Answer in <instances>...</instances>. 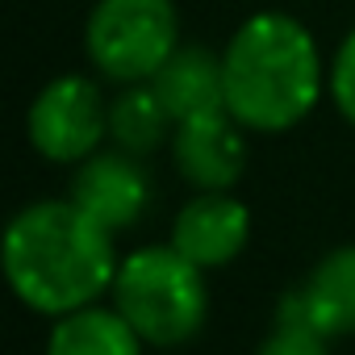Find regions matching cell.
<instances>
[{
	"instance_id": "1",
	"label": "cell",
	"mask_w": 355,
	"mask_h": 355,
	"mask_svg": "<svg viewBox=\"0 0 355 355\" xmlns=\"http://www.w3.org/2000/svg\"><path fill=\"white\" fill-rule=\"evenodd\" d=\"M113 230L67 201H34L5 230V276L34 313L63 318L96 305L117 276Z\"/></svg>"
},
{
	"instance_id": "2",
	"label": "cell",
	"mask_w": 355,
	"mask_h": 355,
	"mask_svg": "<svg viewBox=\"0 0 355 355\" xmlns=\"http://www.w3.org/2000/svg\"><path fill=\"white\" fill-rule=\"evenodd\" d=\"M226 113L255 134H284L301 125L330 80L318 38L280 9L251 13L222 51Z\"/></svg>"
},
{
	"instance_id": "3",
	"label": "cell",
	"mask_w": 355,
	"mask_h": 355,
	"mask_svg": "<svg viewBox=\"0 0 355 355\" xmlns=\"http://www.w3.org/2000/svg\"><path fill=\"white\" fill-rule=\"evenodd\" d=\"M109 293H113V309L150 347H180L197 338L209 318L205 268L184 259L171 243L138 247L134 255H125L117 263Z\"/></svg>"
},
{
	"instance_id": "4",
	"label": "cell",
	"mask_w": 355,
	"mask_h": 355,
	"mask_svg": "<svg viewBox=\"0 0 355 355\" xmlns=\"http://www.w3.org/2000/svg\"><path fill=\"white\" fill-rule=\"evenodd\" d=\"M180 46L175 0H96L84 21V55L113 84H150Z\"/></svg>"
},
{
	"instance_id": "5",
	"label": "cell",
	"mask_w": 355,
	"mask_h": 355,
	"mask_svg": "<svg viewBox=\"0 0 355 355\" xmlns=\"http://www.w3.org/2000/svg\"><path fill=\"white\" fill-rule=\"evenodd\" d=\"M30 146L51 163H84L109 138V105L88 76H55L26 113Z\"/></svg>"
},
{
	"instance_id": "6",
	"label": "cell",
	"mask_w": 355,
	"mask_h": 355,
	"mask_svg": "<svg viewBox=\"0 0 355 355\" xmlns=\"http://www.w3.org/2000/svg\"><path fill=\"white\" fill-rule=\"evenodd\" d=\"M171 163L197 193L234 189L243 167H247L243 125L226 109L175 121V130H171Z\"/></svg>"
},
{
	"instance_id": "7",
	"label": "cell",
	"mask_w": 355,
	"mask_h": 355,
	"mask_svg": "<svg viewBox=\"0 0 355 355\" xmlns=\"http://www.w3.org/2000/svg\"><path fill=\"white\" fill-rule=\"evenodd\" d=\"M71 201L117 234V230H130L134 222H142V214L150 205V175L138 163V155H130L121 146L96 150L84 163H76Z\"/></svg>"
},
{
	"instance_id": "8",
	"label": "cell",
	"mask_w": 355,
	"mask_h": 355,
	"mask_svg": "<svg viewBox=\"0 0 355 355\" xmlns=\"http://www.w3.org/2000/svg\"><path fill=\"white\" fill-rule=\"evenodd\" d=\"M276 322L309 326L326 338L355 334V247L326 251L313 272L280 297Z\"/></svg>"
},
{
	"instance_id": "9",
	"label": "cell",
	"mask_w": 355,
	"mask_h": 355,
	"mask_svg": "<svg viewBox=\"0 0 355 355\" xmlns=\"http://www.w3.org/2000/svg\"><path fill=\"white\" fill-rule=\"evenodd\" d=\"M251 239V209L226 193H197L171 222V247L197 268H226Z\"/></svg>"
},
{
	"instance_id": "10",
	"label": "cell",
	"mask_w": 355,
	"mask_h": 355,
	"mask_svg": "<svg viewBox=\"0 0 355 355\" xmlns=\"http://www.w3.org/2000/svg\"><path fill=\"white\" fill-rule=\"evenodd\" d=\"M150 88L167 105L171 121H184L197 113L226 109V76H222V55L197 42H180L175 55L155 71Z\"/></svg>"
},
{
	"instance_id": "11",
	"label": "cell",
	"mask_w": 355,
	"mask_h": 355,
	"mask_svg": "<svg viewBox=\"0 0 355 355\" xmlns=\"http://www.w3.org/2000/svg\"><path fill=\"white\" fill-rule=\"evenodd\" d=\"M142 334L117 309L101 305L55 318V330L46 338V355H142Z\"/></svg>"
},
{
	"instance_id": "12",
	"label": "cell",
	"mask_w": 355,
	"mask_h": 355,
	"mask_svg": "<svg viewBox=\"0 0 355 355\" xmlns=\"http://www.w3.org/2000/svg\"><path fill=\"white\" fill-rule=\"evenodd\" d=\"M175 121L150 84H125L109 105V138L130 155H150L171 138Z\"/></svg>"
},
{
	"instance_id": "13",
	"label": "cell",
	"mask_w": 355,
	"mask_h": 355,
	"mask_svg": "<svg viewBox=\"0 0 355 355\" xmlns=\"http://www.w3.org/2000/svg\"><path fill=\"white\" fill-rule=\"evenodd\" d=\"M326 92H330L338 117H343L347 125H355V26L347 30V38L338 42V51H334V59H330Z\"/></svg>"
},
{
	"instance_id": "14",
	"label": "cell",
	"mask_w": 355,
	"mask_h": 355,
	"mask_svg": "<svg viewBox=\"0 0 355 355\" xmlns=\"http://www.w3.org/2000/svg\"><path fill=\"white\" fill-rule=\"evenodd\" d=\"M255 355H330V338L309 330V326H293V322H276V330L259 343Z\"/></svg>"
}]
</instances>
